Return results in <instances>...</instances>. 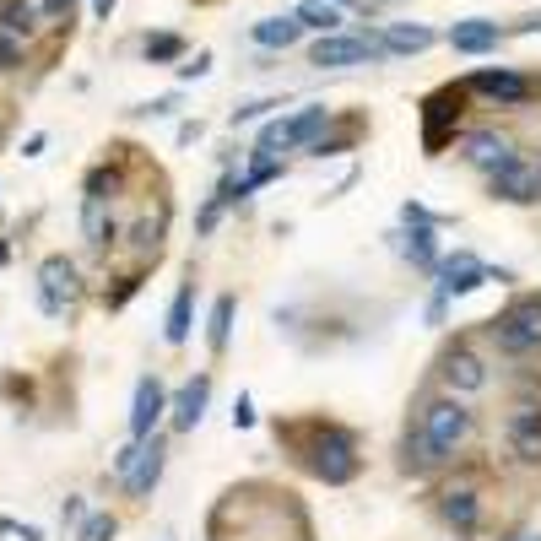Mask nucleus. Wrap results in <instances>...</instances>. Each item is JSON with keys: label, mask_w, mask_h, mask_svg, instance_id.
<instances>
[{"label": "nucleus", "mask_w": 541, "mask_h": 541, "mask_svg": "<svg viewBox=\"0 0 541 541\" xmlns=\"http://www.w3.org/2000/svg\"><path fill=\"white\" fill-rule=\"evenodd\" d=\"M233 314H239V298L233 293H222L217 303H211V325H206V347L217 352H228V341H233Z\"/></svg>", "instance_id": "obj_23"}, {"label": "nucleus", "mask_w": 541, "mask_h": 541, "mask_svg": "<svg viewBox=\"0 0 541 541\" xmlns=\"http://www.w3.org/2000/svg\"><path fill=\"white\" fill-rule=\"evenodd\" d=\"M76 298H82V276H76V260L49 255L44 266H38V309H44L49 320H60L65 309H76Z\"/></svg>", "instance_id": "obj_7"}, {"label": "nucleus", "mask_w": 541, "mask_h": 541, "mask_svg": "<svg viewBox=\"0 0 541 541\" xmlns=\"http://www.w3.org/2000/svg\"><path fill=\"white\" fill-rule=\"evenodd\" d=\"M504 541H541V536H531V531H525V536H504Z\"/></svg>", "instance_id": "obj_46"}, {"label": "nucleus", "mask_w": 541, "mask_h": 541, "mask_svg": "<svg viewBox=\"0 0 541 541\" xmlns=\"http://www.w3.org/2000/svg\"><path fill=\"white\" fill-rule=\"evenodd\" d=\"M520 33H541V11H536L531 22H520Z\"/></svg>", "instance_id": "obj_44"}, {"label": "nucleus", "mask_w": 541, "mask_h": 541, "mask_svg": "<svg viewBox=\"0 0 541 541\" xmlns=\"http://www.w3.org/2000/svg\"><path fill=\"white\" fill-rule=\"evenodd\" d=\"M233 428H255V406H249V395L233 401Z\"/></svg>", "instance_id": "obj_40"}, {"label": "nucleus", "mask_w": 541, "mask_h": 541, "mask_svg": "<svg viewBox=\"0 0 541 541\" xmlns=\"http://www.w3.org/2000/svg\"><path fill=\"white\" fill-rule=\"evenodd\" d=\"M433 222H406V233H401V249H406V260L412 266H422V271H433L439 266V244H433Z\"/></svg>", "instance_id": "obj_20"}, {"label": "nucleus", "mask_w": 541, "mask_h": 541, "mask_svg": "<svg viewBox=\"0 0 541 541\" xmlns=\"http://www.w3.org/2000/svg\"><path fill=\"white\" fill-rule=\"evenodd\" d=\"M0 33L33 38L38 33V0H0Z\"/></svg>", "instance_id": "obj_24"}, {"label": "nucleus", "mask_w": 541, "mask_h": 541, "mask_svg": "<svg viewBox=\"0 0 541 541\" xmlns=\"http://www.w3.org/2000/svg\"><path fill=\"white\" fill-rule=\"evenodd\" d=\"M163 228H168V211H147V217L130 228V249H136V260H157V249H163Z\"/></svg>", "instance_id": "obj_25"}, {"label": "nucleus", "mask_w": 541, "mask_h": 541, "mask_svg": "<svg viewBox=\"0 0 541 541\" xmlns=\"http://www.w3.org/2000/svg\"><path fill=\"white\" fill-rule=\"evenodd\" d=\"M6 255H11V249H6V239H0V260H6Z\"/></svg>", "instance_id": "obj_48"}, {"label": "nucleus", "mask_w": 541, "mask_h": 541, "mask_svg": "<svg viewBox=\"0 0 541 541\" xmlns=\"http://www.w3.org/2000/svg\"><path fill=\"white\" fill-rule=\"evenodd\" d=\"M136 114H152V120H168V114H179V92H163V98H152V103H141Z\"/></svg>", "instance_id": "obj_34"}, {"label": "nucleus", "mask_w": 541, "mask_h": 541, "mask_svg": "<svg viewBox=\"0 0 541 541\" xmlns=\"http://www.w3.org/2000/svg\"><path fill=\"white\" fill-rule=\"evenodd\" d=\"M163 412H168V390L157 385V374L141 379V385H136V412H130V439H147Z\"/></svg>", "instance_id": "obj_16"}, {"label": "nucleus", "mask_w": 541, "mask_h": 541, "mask_svg": "<svg viewBox=\"0 0 541 541\" xmlns=\"http://www.w3.org/2000/svg\"><path fill=\"white\" fill-rule=\"evenodd\" d=\"M374 60H385L379 33H320L309 49V65H320V71H331V65H374Z\"/></svg>", "instance_id": "obj_6"}, {"label": "nucleus", "mask_w": 541, "mask_h": 541, "mask_svg": "<svg viewBox=\"0 0 541 541\" xmlns=\"http://www.w3.org/2000/svg\"><path fill=\"white\" fill-rule=\"evenodd\" d=\"M82 233H87V244L92 249H114L120 244V222H114V211H109V201H82Z\"/></svg>", "instance_id": "obj_19"}, {"label": "nucleus", "mask_w": 541, "mask_h": 541, "mask_svg": "<svg viewBox=\"0 0 541 541\" xmlns=\"http://www.w3.org/2000/svg\"><path fill=\"white\" fill-rule=\"evenodd\" d=\"M141 49H147L152 65H174V60H184V38H179V33H152Z\"/></svg>", "instance_id": "obj_31"}, {"label": "nucleus", "mask_w": 541, "mask_h": 541, "mask_svg": "<svg viewBox=\"0 0 541 541\" xmlns=\"http://www.w3.org/2000/svg\"><path fill=\"white\" fill-rule=\"evenodd\" d=\"M22 541H44V536H38V531H33V525H22Z\"/></svg>", "instance_id": "obj_45"}, {"label": "nucleus", "mask_w": 541, "mask_h": 541, "mask_svg": "<svg viewBox=\"0 0 541 541\" xmlns=\"http://www.w3.org/2000/svg\"><path fill=\"white\" fill-rule=\"evenodd\" d=\"M498 38H504V28H498V22L466 17V22H455V28H450V49H455V55H493Z\"/></svg>", "instance_id": "obj_15"}, {"label": "nucleus", "mask_w": 541, "mask_h": 541, "mask_svg": "<svg viewBox=\"0 0 541 541\" xmlns=\"http://www.w3.org/2000/svg\"><path fill=\"white\" fill-rule=\"evenodd\" d=\"M331 125V109L325 103H303V109L293 114V120H271L266 130H260L255 141V157H276V152H293V147H309L320 130Z\"/></svg>", "instance_id": "obj_5"}, {"label": "nucleus", "mask_w": 541, "mask_h": 541, "mask_svg": "<svg viewBox=\"0 0 541 541\" xmlns=\"http://www.w3.org/2000/svg\"><path fill=\"white\" fill-rule=\"evenodd\" d=\"M493 325V341L498 352H509V358H525V352H541V298H514Z\"/></svg>", "instance_id": "obj_3"}, {"label": "nucleus", "mask_w": 541, "mask_h": 541, "mask_svg": "<svg viewBox=\"0 0 541 541\" xmlns=\"http://www.w3.org/2000/svg\"><path fill=\"white\" fill-rule=\"evenodd\" d=\"M276 439H282L287 450H293L325 487H347L352 477H358V466H363L358 439H352L341 422H325V417H309V422H276Z\"/></svg>", "instance_id": "obj_1"}, {"label": "nucleus", "mask_w": 541, "mask_h": 541, "mask_svg": "<svg viewBox=\"0 0 541 541\" xmlns=\"http://www.w3.org/2000/svg\"><path fill=\"white\" fill-rule=\"evenodd\" d=\"M206 401H211V374H195L190 385H184V390L174 395V406H168V412H174V428H179V433H190L195 422L206 417Z\"/></svg>", "instance_id": "obj_17"}, {"label": "nucleus", "mask_w": 541, "mask_h": 541, "mask_svg": "<svg viewBox=\"0 0 541 541\" xmlns=\"http://www.w3.org/2000/svg\"><path fill=\"white\" fill-rule=\"evenodd\" d=\"M76 541H114V514H92L82 531H76Z\"/></svg>", "instance_id": "obj_32"}, {"label": "nucleus", "mask_w": 541, "mask_h": 541, "mask_svg": "<svg viewBox=\"0 0 541 541\" xmlns=\"http://www.w3.org/2000/svg\"><path fill=\"white\" fill-rule=\"evenodd\" d=\"M460 157H466L471 168H482V174H493L498 163H509V157H514V141L498 136V130H471V136L460 141Z\"/></svg>", "instance_id": "obj_14"}, {"label": "nucleus", "mask_w": 541, "mask_h": 541, "mask_svg": "<svg viewBox=\"0 0 541 541\" xmlns=\"http://www.w3.org/2000/svg\"><path fill=\"white\" fill-rule=\"evenodd\" d=\"M417 433L428 439V450L439 455V460H455V450L471 439V412L455 401V395H444V401H428V406H422Z\"/></svg>", "instance_id": "obj_2"}, {"label": "nucleus", "mask_w": 541, "mask_h": 541, "mask_svg": "<svg viewBox=\"0 0 541 541\" xmlns=\"http://www.w3.org/2000/svg\"><path fill=\"white\" fill-rule=\"evenodd\" d=\"M433 276H439V293H444V298H471V293L487 282V266L471 255V249H460V255L439 260V266H433Z\"/></svg>", "instance_id": "obj_12"}, {"label": "nucleus", "mask_w": 541, "mask_h": 541, "mask_svg": "<svg viewBox=\"0 0 541 541\" xmlns=\"http://www.w3.org/2000/svg\"><path fill=\"white\" fill-rule=\"evenodd\" d=\"M293 17L303 22V33H336V28H341L336 0H303V6L293 11Z\"/></svg>", "instance_id": "obj_27"}, {"label": "nucleus", "mask_w": 541, "mask_h": 541, "mask_svg": "<svg viewBox=\"0 0 541 541\" xmlns=\"http://www.w3.org/2000/svg\"><path fill=\"white\" fill-rule=\"evenodd\" d=\"M0 71H22V38L0 33Z\"/></svg>", "instance_id": "obj_36"}, {"label": "nucleus", "mask_w": 541, "mask_h": 541, "mask_svg": "<svg viewBox=\"0 0 541 541\" xmlns=\"http://www.w3.org/2000/svg\"><path fill=\"white\" fill-rule=\"evenodd\" d=\"M401 222H433V228H444V217H433L422 201H406V206H401Z\"/></svg>", "instance_id": "obj_39"}, {"label": "nucleus", "mask_w": 541, "mask_h": 541, "mask_svg": "<svg viewBox=\"0 0 541 541\" xmlns=\"http://www.w3.org/2000/svg\"><path fill=\"white\" fill-rule=\"evenodd\" d=\"M460 114H466V87H439L422 98V152L439 157L455 141Z\"/></svg>", "instance_id": "obj_4"}, {"label": "nucleus", "mask_w": 541, "mask_h": 541, "mask_svg": "<svg viewBox=\"0 0 541 541\" xmlns=\"http://www.w3.org/2000/svg\"><path fill=\"white\" fill-rule=\"evenodd\" d=\"M433 28H422V22H390L385 33H379V49H385V60L390 55H422V49H433Z\"/></svg>", "instance_id": "obj_18"}, {"label": "nucleus", "mask_w": 541, "mask_h": 541, "mask_svg": "<svg viewBox=\"0 0 541 541\" xmlns=\"http://www.w3.org/2000/svg\"><path fill=\"white\" fill-rule=\"evenodd\" d=\"M136 287H141V271H130V276H120V287H114V293L103 298V303H109V309H125V303H130V293H136Z\"/></svg>", "instance_id": "obj_37"}, {"label": "nucleus", "mask_w": 541, "mask_h": 541, "mask_svg": "<svg viewBox=\"0 0 541 541\" xmlns=\"http://www.w3.org/2000/svg\"><path fill=\"white\" fill-rule=\"evenodd\" d=\"M38 11H44L49 22H60V28H71V11H76V0H38Z\"/></svg>", "instance_id": "obj_35"}, {"label": "nucleus", "mask_w": 541, "mask_h": 541, "mask_svg": "<svg viewBox=\"0 0 541 541\" xmlns=\"http://www.w3.org/2000/svg\"><path fill=\"white\" fill-rule=\"evenodd\" d=\"M163 466H168V444L157 439V433H147V439H141V450H136V466L125 471V493L136 498V504H147L152 487L163 482Z\"/></svg>", "instance_id": "obj_11"}, {"label": "nucleus", "mask_w": 541, "mask_h": 541, "mask_svg": "<svg viewBox=\"0 0 541 541\" xmlns=\"http://www.w3.org/2000/svg\"><path fill=\"white\" fill-rule=\"evenodd\" d=\"M120 190H125V168L120 163H98L87 174V195H92V201H114Z\"/></svg>", "instance_id": "obj_30"}, {"label": "nucleus", "mask_w": 541, "mask_h": 541, "mask_svg": "<svg viewBox=\"0 0 541 541\" xmlns=\"http://www.w3.org/2000/svg\"><path fill=\"white\" fill-rule=\"evenodd\" d=\"M266 109H282V98H249V103H239V109H233V125H249V120H260Z\"/></svg>", "instance_id": "obj_33"}, {"label": "nucleus", "mask_w": 541, "mask_h": 541, "mask_svg": "<svg viewBox=\"0 0 541 541\" xmlns=\"http://www.w3.org/2000/svg\"><path fill=\"white\" fill-rule=\"evenodd\" d=\"M439 379L450 385V395H477V390H487V363L466 347V341H455V347L439 358Z\"/></svg>", "instance_id": "obj_10"}, {"label": "nucleus", "mask_w": 541, "mask_h": 541, "mask_svg": "<svg viewBox=\"0 0 541 541\" xmlns=\"http://www.w3.org/2000/svg\"><path fill=\"white\" fill-rule=\"evenodd\" d=\"M190 303H195V282H184L179 293H174V303H168V325H163V336L174 341H190Z\"/></svg>", "instance_id": "obj_28"}, {"label": "nucleus", "mask_w": 541, "mask_h": 541, "mask_svg": "<svg viewBox=\"0 0 541 541\" xmlns=\"http://www.w3.org/2000/svg\"><path fill=\"white\" fill-rule=\"evenodd\" d=\"M136 450H141V439H136V444H125V450L114 455V477H120V482H125V471L136 466Z\"/></svg>", "instance_id": "obj_41"}, {"label": "nucleus", "mask_w": 541, "mask_h": 541, "mask_svg": "<svg viewBox=\"0 0 541 541\" xmlns=\"http://www.w3.org/2000/svg\"><path fill=\"white\" fill-rule=\"evenodd\" d=\"M179 76H184V82H201V76H211V55L201 49L195 60H184V65H179Z\"/></svg>", "instance_id": "obj_38"}, {"label": "nucleus", "mask_w": 541, "mask_h": 541, "mask_svg": "<svg viewBox=\"0 0 541 541\" xmlns=\"http://www.w3.org/2000/svg\"><path fill=\"white\" fill-rule=\"evenodd\" d=\"M439 514H444V525H455V536H471L477 531V520H482V498H477V487H444L439 493Z\"/></svg>", "instance_id": "obj_13"}, {"label": "nucleus", "mask_w": 541, "mask_h": 541, "mask_svg": "<svg viewBox=\"0 0 541 541\" xmlns=\"http://www.w3.org/2000/svg\"><path fill=\"white\" fill-rule=\"evenodd\" d=\"M401 466L412 471V477H428L433 466H444V460L433 455V450H428V439H422V433L412 428V433H406V444H401Z\"/></svg>", "instance_id": "obj_29"}, {"label": "nucleus", "mask_w": 541, "mask_h": 541, "mask_svg": "<svg viewBox=\"0 0 541 541\" xmlns=\"http://www.w3.org/2000/svg\"><path fill=\"white\" fill-rule=\"evenodd\" d=\"M460 87L477 92V98H487L493 109H520V103H531V98H536V82H531V76H525V71H504V65H498V71H477V76H466Z\"/></svg>", "instance_id": "obj_8"}, {"label": "nucleus", "mask_w": 541, "mask_h": 541, "mask_svg": "<svg viewBox=\"0 0 541 541\" xmlns=\"http://www.w3.org/2000/svg\"><path fill=\"white\" fill-rule=\"evenodd\" d=\"M509 450L525 460V466H541V417L536 412H520L509 422Z\"/></svg>", "instance_id": "obj_21"}, {"label": "nucleus", "mask_w": 541, "mask_h": 541, "mask_svg": "<svg viewBox=\"0 0 541 541\" xmlns=\"http://www.w3.org/2000/svg\"><path fill=\"white\" fill-rule=\"evenodd\" d=\"M358 136H363V120H347L341 130L325 125L320 136L309 141V157H341V152H352V147H358Z\"/></svg>", "instance_id": "obj_26"}, {"label": "nucleus", "mask_w": 541, "mask_h": 541, "mask_svg": "<svg viewBox=\"0 0 541 541\" xmlns=\"http://www.w3.org/2000/svg\"><path fill=\"white\" fill-rule=\"evenodd\" d=\"M92 17H98V22H109V17H114V0H92Z\"/></svg>", "instance_id": "obj_43"}, {"label": "nucleus", "mask_w": 541, "mask_h": 541, "mask_svg": "<svg viewBox=\"0 0 541 541\" xmlns=\"http://www.w3.org/2000/svg\"><path fill=\"white\" fill-rule=\"evenodd\" d=\"M536 201H541V168H536Z\"/></svg>", "instance_id": "obj_47"}, {"label": "nucleus", "mask_w": 541, "mask_h": 541, "mask_svg": "<svg viewBox=\"0 0 541 541\" xmlns=\"http://www.w3.org/2000/svg\"><path fill=\"white\" fill-rule=\"evenodd\" d=\"M444 314H450V298L433 293V298H428V325H444Z\"/></svg>", "instance_id": "obj_42"}, {"label": "nucleus", "mask_w": 541, "mask_h": 541, "mask_svg": "<svg viewBox=\"0 0 541 541\" xmlns=\"http://www.w3.org/2000/svg\"><path fill=\"white\" fill-rule=\"evenodd\" d=\"M249 38H255L260 49H293L303 38V22L298 17H260L255 28H249Z\"/></svg>", "instance_id": "obj_22"}, {"label": "nucleus", "mask_w": 541, "mask_h": 541, "mask_svg": "<svg viewBox=\"0 0 541 541\" xmlns=\"http://www.w3.org/2000/svg\"><path fill=\"white\" fill-rule=\"evenodd\" d=\"M487 195L509 201V206H536V163H520V157L498 163L493 174H487Z\"/></svg>", "instance_id": "obj_9"}]
</instances>
